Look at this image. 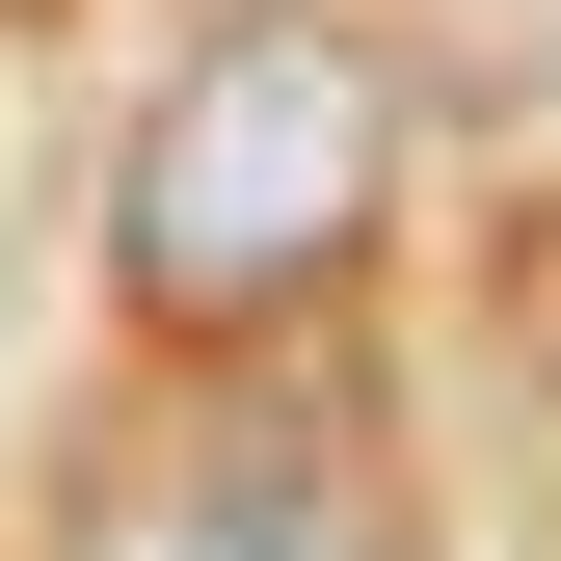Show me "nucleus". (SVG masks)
Here are the masks:
<instances>
[{
  "label": "nucleus",
  "instance_id": "7ed1b4c3",
  "mask_svg": "<svg viewBox=\"0 0 561 561\" xmlns=\"http://www.w3.org/2000/svg\"><path fill=\"white\" fill-rule=\"evenodd\" d=\"M428 54L455 81H561V0H428Z\"/></svg>",
  "mask_w": 561,
  "mask_h": 561
},
{
  "label": "nucleus",
  "instance_id": "f257e3e1",
  "mask_svg": "<svg viewBox=\"0 0 561 561\" xmlns=\"http://www.w3.org/2000/svg\"><path fill=\"white\" fill-rule=\"evenodd\" d=\"M375 187H401V54L241 0V27L161 81V134H134V215H107V241H134V321H187V347L295 321L321 267L375 241Z\"/></svg>",
  "mask_w": 561,
  "mask_h": 561
},
{
  "label": "nucleus",
  "instance_id": "20e7f679",
  "mask_svg": "<svg viewBox=\"0 0 561 561\" xmlns=\"http://www.w3.org/2000/svg\"><path fill=\"white\" fill-rule=\"evenodd\" d=\"M508 321H535V375H561V215H535V241H508Z\"/></svg>",
  "mask_w": 561,
  "mask_h": 561
},
{
  "label": "nucleus",
  "instance_id": "f03ea898",
  "mask_svg": "<svg viewBox=\"0 0 561 561\" xmlns=\"http://www.w3.org/2000/svg\"><path fill=\"white\" fill-rule=\"evenodd\" d=\"M187 561H428V481L347 375H241L187 455Z\"/></svg>",
  "mask_w": 561,
  "mask_h": 561
}]
</instances>
